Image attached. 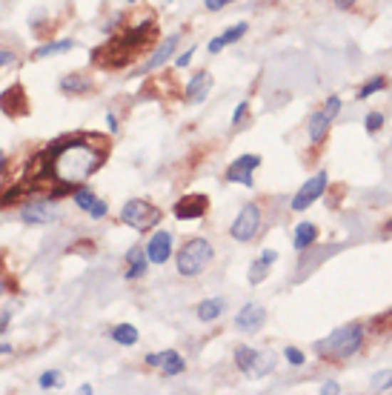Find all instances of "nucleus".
Listing matches in <instances>:
<instances>
[{
    "instance_id": "obj_1",
    "label": "nucleus",
    "mask_w": 392,
    "mask_h": 395,
    "mask_svg": "<svg viewBox=\"0 0 392 395\" xmlns=\"http://www.w3.org/2000/svg\"><path fill=\"white\" fill-rule=\"evenodd\" d=\"M49 158H52V180L72 186L86 180L100 163H103V149H98L86 135H66L58 138L55 143L46 146Z\"/></svg>"
},
{
    "instance_id": "obj_2",
    "label": "nucleus",
    "mask_w": 392,
    "mask_h": 395,
    "mask_svg": "<svg viewBox=\"0 0 392 395\" xmlns=\"http://www.w3.org/2000/svg\"><path fill=\"white\" fill-rule=\"evenodd\" d=\"M149 35H155V24L146 26H132L129 32H123L120 38H112L109 43H103L100 49H92V61L100 69H120L126 66L149 41Z\"/></svg>"
},
{
    "instance_id": "obj_3",
    "label": "nucleus",
    "mask_w": 392,
    "mask_h": 395,
    "mask_svg": "<svg viewBox=\"0 0 392 395\" xmlns=\"http://www.w3.org/2000/svg\"><path fill=\"white\" fill-rule=\"evenodd\" d=\"M361 344H363V327L361 324H346V327H338L324 341H318L315 352L321 358H329V361H346L361 349Z\"/></svg>"
},
{
    "instance_id": "obj_4",
    "label": "nucleus",
    "mask_w": 392,
    "mask_h": 395,
    "mask_svg": "<svg viewBox=\"0 0 392 395\" xmlns=\"http://www.w3.org/2000/svg\"><path fill=\"white\" fill-rule=\"evenodd\" d=\"M212 247L210 241L204 238H192L183 244V250H177V272L183 278H195V275H201L207 270V264L212 261Z\"/></svg>"
},
{
    "instance_id": "obj_5",
    "label": "nucleus",
    "mask_w": 392,
    "mask_h": 395,
    "mask_svg": "<svg viewBox=\"0 0 392 395\" xmlns=\"http://www.w3.org/2000/svg\"><path fill=\"white\" fill-rule=\"evenodd\" d=\"M160 218H163V212H160L158 207H152L149 201H138V198H135V201H129V204L120 210V221H123L126 227L138 230V232H146V230L158 227Z\"/></svg>"
},
{
    "instance_id": "obj_6",
    "label": "nucleus",
    "mask_w": 392,
    "mask_h": 395,
    "mask_svg": "<svg viewBox=\"0 0 392 395\" xmlns=\"http://www.w3.org/2000/svg\"><path fill=\"white\" fill-rule=\"evenodd\" d=\"M258 230H261V210H258V204H247V207L238 212V218L232 221V227H229L232 238L241 241V244L252 241V238L258 235Z\"/></svg>"
},
{
    "instance_id": "obj_7",
    "label": "nucleus",
    "mask_w": 392,
    "mask_h": 395,
    "mask_svg": "<svg viewBox=\"0 0 392 395\" xmlns=\"http://www.w3.org/2000/svg\"><path fill=\"white\" fill-rule=\"evenodd\" d=\"M326 180H329V175L326 172H318V175H312L301 189H298V195L292 198V210L295 212H301V210H306V207H312L315 201H318V198L324 195V189H326Z\"/></svg>"
},
{
    "instance_id": "obj_8",
    "label": "nucleus",
    "mask_w": 392,
    "mask_h": 395,
    "mask_svg": "<svg viewBox=\"0 0 392 395\" xmlns=\"http://www.w3.org/2000/svg\"><path fill=\"white\" fill-rule=\"evenodd\" d=\"M338 112H341V98L332 95V98L326 101V106L309 118V140H312V143H321V140H324V135H326V129H329V123L335 120Z\"/></svg>"
},
{
    "instance_id": "obj_9",
    "label": "nucleus",
    "mask_w": 392,
    "mask_h": 395,
    "mask_svg": "<svg viewBox=\"0 0 392 395\" xmlns=\"http://www.w3.org/2000/svg\"><path fill=\"white\" fill-rule=\"evenodd\" d=\"M0 112L9 115V118L29 115V98H26V89L21 83H12L9 89H4V95H0Z\"/></svg>"
},
{
    "instance_id": "obj_10",
    "label": "nucleus",
    "mask_w": 392,
    "mask_h": 395,
    "mask_svg": "<svg viewBox=\"0 0 392 395\" xmlns=\"http://www.w3.org/2000/svg\"><path fill=\"white\" fill-rule=\"evenodd\" d=\"M207 210H210V198L207 195H186L175 204V218L195 221V218H204Z\"/></svg>"
},
{
    "instance_id": "obj_11",
    "label": "nucleus",
    "mask_w": 392,
    "mask_h": 395,
    "mask_svg": "<svg viewBox=\"0 0 392 395\" xmlns=\"http://www.w3.org/2000/svg\"><path fill=\"white\" fill-rule=\"evenodd\" d=\"M261 166V155H241L238 160H232V166L227 169V180H235V183H244V186H252V169Z\"/></svg>"
},
{
    "instance_id": "obj_12",
    "label": "nucleus",
    "mask_w": 392,
    "mask_h": 395,
    "mask_svg": "<svg viewBox=\"0 0 392 395\" xmlns=\"http://www.w3.org/2000/svg\"><path fill=\"white\" fill-rule=\"evenodd\" d=\"M146 255H149V264L163 267L172 258V232H166V230L155 232L149 238V244H146Z\"/></svg>"
},
{
    "instance_id": "obj_13",
    "label": "nucleus",
    "mask_w": 392,
    "mask_h": 395,
    "mask_svg": "<svg viewBox=\"0 0 392 395\" xmlns=\"http://www.w3.org/2000/svg\"><path fill=\"white\" fill-rule=\"evenodd\" d=\"M21 218H24L29 227H43V224H49V221L58 218V210L52 207V201H32V204L24 207Z\"/></svg>"
},
{
    "instance_id": "obj_14",
    "label": "nucleus",
    "mask_w": 392,
    "mask_h": 395,
    "mask_svg": "<svg viewBox=\"0 0 392 395\" xmlns=\"http://www.w3.org/2000/svg\"><path fill=\"white\" fill-rule=\"evenodd\" d=\"M264 321H267V309L258 307V304H247V307L235 315V327H238L241 332H255V329L264 327Z\"/></svg>"
},
{
    "instance_id": "obj_15",
    "label": "nucleus",
    "mask_w": 392,
    "mask_h": 395,
    "mask_svg": "<svg viewBox=\"0 0 392 395\" xmlns=\"http://www.w3.org/2000/svg\"><path fill=\"white\" fill-rule=\"evenodd\" d=\"M210 89H212V75L210 72H198V75L189 78L183 98H186V103H201V101H207Z\"/></svg>"
},
{
    "instance_id": "obj_16",
    "label": "nucleus",
    "mask_w": 392,
    "mask_h": 395,
    "mask_svg": "<svg viewBox=\"0 0 392 395\" xmlns=\"http://www.w3.org/2000/svg\"><path fill=\"white\" fill-rule=\"evenodd\" d=\"M72 201H75L83 212H89L92 218H106V212H109V207L100 201V198H95V195H92L89 189H83V186H81V189H75Z\"/></svg>"
},
{
    "instance_id": "obj_17",
    "label": "nucleus",
    "mask_w": 392,
    "mask_h": 395,
    "mask_svg": "<svg viewBox=\"0 0 392 395\" xmlns=\"http://www.w3.org/2000/svg\"><path fill=\"white\" fill-rule=\"evenodd\" d=\"M175 46H177V35H172V38H166L158 49H155V55L146 61V66H143V72H152V69H158V66H163L169 58H172V52H175Z\"/></svg>"
},
{
    "instance_id": "obj_18",
    "label": "nucleus",
    "mask_w": 392,
    "mask_h": 395,
    "mask_svg": "<svg viewBox=\"0 0 392 395\" xmlns=\"http://www.w3.org/2000/svg\"><path fill=\"white\" fill-rule=\"evenodd\" d=\"M126 264H129V270H126V278H129V281L140 278V275L146 272V264H149V255H146V250H140V247L129 250V252H126Z\"/></svg>"
},
{
    "instance_id": "obj_19",
    "label": "nucleus",
    "mask_w": 392,
    "mask_h": 395,
    "mask_svg": "<svg viewBox=\"0 0 392 395\" xmlns=\"http://www.w3.org/2000/svg\"><path fill=\"white\" fill-rule=\"evenodd\" d=\"M315 238H318V227H315V224H309V221H304V224H298V227H295L292 244H295V250H298V252H304V250H309V247L315 244Z\"/></svg>"
},
{
    "instance_id": "obj_20",
    "label": "nucleus",
    "mask_w": 392,
    "mask_h": 395,
    "mask_svg": "<svg viewBox=\"0 0 392 395\" xmlns=\"http://www.w3.org/2000/svg\"><path fill=\"white\" fill-rule=\"evenodd\" d=\"M278 261V252L275 250H267L252 267H249V284H261L264 278H267V272H269V267Z\"/></svg>"
},
{
    "instance_id": "obj_21",
    "label": "nucleus",
    "mask_w": 392,
    "mask_h": 395,
    "mask_svg": "<svg viewBox=\"0 0 392 395\" xmlns=\"http://www.w3.org/2000/svg\"><path fill=\"white\" fill-rule=\"evenodd\" d=\"M258 361H261V355L252 347H238L235 349V364H238V369L244 375H258V366H255Z\"/></svg>"
},
{
    "instance_id": "obj_22",
    "label": "nucleus",
    "mask_w": 392,
    "mask_h": 395,
    "mask_svg": "<svg viewBox=\"0 0 392 395\" xmlns=\"http://www.w3.org/2000/svg\"><path fill=\"white\" fill-rule=\"evenodd\" d=\"M160 369H163V375H180L186 369V361L180 358V352L166 349V352H160Z\"/></svg>"
},
{
    "instance_id": "obj_23",
    "label": "nucleus",
    "mask_w": 392,
    "mask_h": 395,
    "mask_svg": "<svg viewBox=\"0 0 392 395\" xmlns=\"http://www.w3.org/2000/svg\"><path fill=\"white\" fill-rule=\"evenodd\" d=\"M69 49H75V41H55V43H43V46H38L32 58H38V61H41V58L63 55V52H69Z\"/></svg>"
},
{
    "instance_id": "obj_24",
    "label": "nucleus",
    "mask_w": 392,
    "mask_h": 395,
    "mask_svg": "<svg viewBox=\"0 0 392 395\" xmlns=\"http://www.w3.org/2000/svg\"><path fill=\"white\" fill-rule=\"evenodd\" d=\"M61 89H63L66 95H83V92L92 89V83H89L83 75H66V78L61 81Z\"/></svg>"
},
{
    "instance_id": "obj_25",
    "label": "nucleus",
    "mask_w": 392,
    "mask_h": 395,
    "mask_svg": "<svg viewBox=\"0 0 392 395\" xmlns=\"http://www.w3.org/2000/svg\"><path fill=\"white\" fill-rule=\"evenodd\" d=\"M224 307H227V304H224V298H210V301H204V304L198 307V318L210 324V321H215V318H221V312H224Z\"/></svg>"
},
{
    "instance_id": "obj_26",
    "label": "nucleus",
    "mask_w": 392,
    "mask_h": 395,
    "mask_svg": "<svg viewBox=\"0 0 392 395\" xmlns=\"http://www.w3.org/2000/svg\"><path fill=\"white\" fill-rule=\"evenodd\" d=\"M112 341H118L120 347H132V344H138V329L132 324H118L112 329Z\"/></svg>"
},
{
    "instance_id": "obj_27",
    "label": "nucleus",
    "mask_w": 392,
    "mask_h": 395,
    "mask_svg": "<svg viewBox=\"0 0 392 395\" xmlns=\"http://www.w3.org/2000/svg\"><path fill=\"white\" fill-rule=\"evenodd\" d=\"M61 384H63V378H61V372L58 369H46L43 375H41V389H61Z\"/></svg>"
},
{
    "instance_id": "obj_28",
    "label": "nucleus",
    "mask_w": 392,
    "mask_h": 395,
    "mask_svg": "<svg viewBox=\"0 0 392 395\" xmlns=\"http://www.w3.org/2000/svg\"><path fill=\"white\" fill-rule=\"evenodd\" d=\"M381 89H386V81H383V78H372V81H366V83L358 89V98L363 101V98H369V95L381 92Z\"/></svg>"
},
{
    "instance_id": "obj_29",
    "label": "nucleus",
    "mask_w": 392,
    "mask_h": 395,
    "mask_svg": "<svg viewBox=\"0 0 392 395\" xmlns=\"http://www.w3.org/2000/svg\"><path fill=\"white\" fill-rule=\"evenodd\" d=\"M372 386L378 389V392H386V389H392V372L386 369V372H378L375 378H372Z\"/></svg>"
},
{
    "instance_id": "obj_30",
    "label": "nucleus",
    "mask_w": 392,
    "mask_h": 395,
    "mask_svg": "<svg viewBox=\"0 0 392 395\" xmlns=\"http://www.w3.org/2000/svg\"><path fill=\"white\" fill-rule=\"evenodd\" d=\"M247 35V24H238L235 29H227L221 38H224V43H235V41H241Z\"/></svg>"
},
{
    "instance_id": "obj_31",
    "label": "nucleus",
    "mask_w": 392,
    "mask_h": 395,
    "mask_svg": "<svg viewBox=\"0 0 392 395\" xmlns=\"http://www.w3.org/2000/svg\"><path fill=\"white\" fill-rule=\"evenodd\" d=\"M363 126H366V132H378L383 126V115L381 112H369L366 120H363Z\"/></svg>"
},
{
    "instance_id": "obj_32",
    "label": "nucleus",
    "mask_w": 392,
    "mask_h": 395,
    "mask_svg": "<svg viewBox=\"0 0 392 395\" xmlns=\"http://www.w3.org/2000/svg\"><path fill=\"white\" fill-rule=\"evenodd\" d=\"M18 63V55L12 49H0V69H9Z\"/></svg>"
},
{
    "instance_id": "obj_33",
    "label": "nucleus",
    "mask_w": 392,
    "mask_h": 395,
    "mask_svg": "<svg viewBox=\"0 0 392 395\" xmlns=\"http://www.w3.org/2000/svg\"><path fill=\"white\" fill-rule=\"evenodd\" d=\"M284 355H287V361H289L292 366H301V364H304V352H301L298 347H287V352H284Z\"/></svg>"
},
{
    "instance_id": "obj_34",
    "label": "nucleus",
    "mask_w": 392,
    "mask_h": 395,
    "mask_svg": "<svg viewBox=\"0 0 392 395\" xmlns=\"http://www.w3.org/2000/svg\"><path fill=\"white\" fill-rule=\"evenodd\" d=\"M247 112H249V103H247V101L238 103V109H235V115H232V123H241V120L247 118Z\"/></svg>"
},
{
    "instance_id": "obj_35",
    "label": "nucleus",
    "mask_w": 392,
    "mask_h": 395,
    "mask_svg": "<svg viewBox=\"0 0 392 395\" xmlns=\"http://www.w3.org/2000/svg\"><path fill=\"white\" fill-rule=\"evenodd\" d=\"M232 4V0H207V9L210 12H221L224 6H229Z\"/></svg>"
},
{
    "instance_id": "obj_36",
    "label": "nucleus",
    "mask_w": 392,
    "mask_h": 395,
    "mask_svg": "<svg viewBox=\"0 0 392 395\" xmlns=\"http://www.w3.org/2000/svg\"><path fill=\"white\" fill-rule=\"evenodd\" d=\"M224 46H227V43H224V38H221V35H218V38H212V41H210V52H212V55H218V52H221V49H224Z\"/></svg>"
},
{
    "instance_id": "obj_37",
    "label": "nucleus",
    "mask_w": 392,
    "mask_h": 395,
    "mask_svg": "<svg viewBox=\"0 0 392 395\" xmlns=\"http://www.w3.org/2000/svg\"><path fill=\"white\" fill-rule=\"evenodd\" d=\"M192 55H195V49H186V52H183V55H180V58H177L175 63H177L180 69H183V66H189V61H192Z\"/></svg>"
},
{
    "instance_id": "obj_38",
    "label": "nucleus",
    "mask_w": 392,
    "mask_h": 395,
    "mask_svg": "<svg viewBox=\"0 0 392 395\" xmlns=\"http://www.w3.org/2000/svg\"><path fill=\"white\" fill-rule=\"evenodd\" d=\"M321 392H329V395H335V392H341V386H338L335 381H326V384L321 386Z\"/></svg>"
},
{
    "instance_id": "obj_39",
    "label": "nucleus",
    "mask_w": 392,
    "mask_h": 395,
    "mask_svg": "<svg viewBox=\"0 0 392 395\" xmlns=\"http://www.w3.org/2000/svg\"><path fill=\"white\" fill-rule=\"evenodd\" d=\"M146 364H149V366H160V355H158V352H149V355H146Z\"/></svg>"
},
{
    "instance_id": "obj_40",
    "label": "nucleus",
    "mask_w": 392,
    "mask_h": 395,
    "mask_svg": "<svg viewBox=\"0 0 392 395\" xmlns=\"http://www.w3.org/2000/svg\"><path fill=\"white\" fill-rule=\"evenodd\" d=\"M106 126H109V129H112V132H118V118H115V115H112V112H109V115H106Z\"/></svg>"
},
{
    "instance_id": "obj_41",
    "label": "nucleus",
    "mask_w": 392,
    "mask_h": 395,
    "mask_svg": "<svg viewBox=\"0 0 392 395\" xmlns=\"http://www.w3.org/2000/svg\"><path fill=\"white\" fill-rule=\"evenodd\" d=\"M355 4H358V0H335V6H341V9H349Z\"/></svg>"
},
{
    "instance_id": "obj_42",
    "label": "nucleus",
    "mask_w": 392,
    "mask_h": 395,
    "mask_svg": "<svg viewBox=\"0 0 392 395\" xmlns=\"http://www.w3.org/2000/svg\"><path fill=\"white\" fill-rule=\"evenodd\" d=\"M9 327V312H4V315H0V332H4Z\"/></svg>"
},
{
    "instance_id": "obj_43",
    "label": "nucleus",
    "mask_w": 392,
    "mask_h": 395,
    "mask_svg": "<svg viewBox=\"0 0 392 395\" xmlns=\"http://www.w3.org/2000/svg\"><path fill=\"white\" fill-rule=\"evenodd\" d=\"M6 352H12V344H0V355H6Z\"/></svg>"
},
{
    "instance_id": "obj_44",
    "label": "nucleus",
    "mask_w": 392,
    "mask_h": 395,
    "mask_svg": "<svg viewBox=\"0 0 392 395\" xmlns=\"http://www.w3.org/2000/svg\"><path fill=\"white\" fill-rule=\"evenodd\" d=\"M4 169H6V155L0 152V175H4Z\"/></svg>"
},
{
    "instance_id": "obj_45",
    "label": "nucleus",
    "mask_w": 392,
    "mask_h": 395,
    "mask_svg": "<svg viewBox=\"0 0 392 395\" xmlns=\"http://www.w3.org/2000/svg\"><path fill=\"white\" fill-rule=\"evenodd\" d=\"M0 295H4V281H0Z\"/></svg>"
},
{
    "instance_id": "obj_46",
    "label": "nucleus",
    "mask_w": 392,
    "mask_h": 395,
    "mask_svg": "<svg viewBox=\"0 0 392 395\" xmlns=\"http://www.w3.org/2000/svg\"><path fill=\"white\" fill-rule=\"evenodd\" d=\"M386 230H389V232H392V221H389V224H386Z\"/></svg>"
},
{
    "instance_id": "obj_47",
    "label": "nucleus",
    "mask_w": 392,
    "mask_h": 395,
    "mask_svg": "<svg viewBox=\"0 0 392 395\" xmlns=\"http://www.w3.org/2000/svg\"><path fill=\"white\" fill-rule=\"evenodd\" d=\"M129 4H140V0H129Z\"/></svg>"
}]
</instances>
